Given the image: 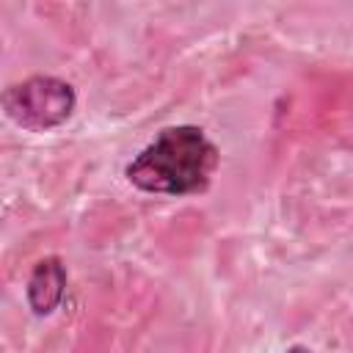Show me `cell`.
<instances>
[{
    "mask_svg": "<svg viewBox=\"0 0 353 353\" xmlns=\"http://www.w3.org/2000/svg\"><path fill=\"white\" fill-rule=\"evenodd\" d=\"M66 295V265L61 256H44L33 265L28 284H25V298L28 306L36 317L52 314Z\"/></svg>",
    "mask_w": 353,
    "mask_h": 353,
    "instance_id": "cell-3",
    "label": "cell"
},
{
    "mask_svg": "<svg viewBox=\"0 0 353 353\" xmlns=\"http://www.w3.org/2000/svg\"><path fill=\"white\" fill-rule=\"evenodd\" d=\"M284 353H312L309 347H303V345H292V347H287Z\"/></svg>",
    "mask_w": 353,
    "mask_h": 353,
    "instance_id": "cell-4",
    "label": "cell"
},
{
    "mask_svg": "<svg viewBox=\"0 0 353 353\" xmlns=\"http://www.w3.org/2000/svg\"><path fill=\"white\" fill-rule=\"evenodd\" d=\"M77 94L72 83L52 74H33L3 91L6 116L30 132H47L61 127L74 113Z\"/></svg>",
    "mask_w": 353,
    "mask_h": 353,
    "instance_id": "cell-2",
    "label": "cell"
},
{
    "mask_svg": "<svg viewBox=\"0 0 353 353\" xmlns=\"http://www.w3.org/2000/svg\"><path fill=\"white\" fill-rule=\"evenodd\" d=\"M218 146L201 127H163L124 168L130 185L157 196H193L210 188L218 168Z\"/></svg>",
    "mask_w": 353,
    "mask_h": 353,
    "instance_id": "cell-1",
    "label": "cell"
}]
</instances>
